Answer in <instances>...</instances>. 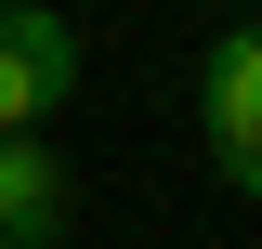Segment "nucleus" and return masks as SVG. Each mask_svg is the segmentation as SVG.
I'll use <instances>...</instances> for the list:
<instances>
[{"label":"nucleus","instance_id":"obj_3","mask_svg":"<svg viewBox=\"0 0 262 249\" xmlns=\"http://www.w3.org/2000/svg\"><path fill=\"white\" fill-rule=\"evenodd\" d=\"M66 223H79L66 157L39 131H0V249H66Z\"/></svg>","mask_w":262,"mask_h":249},{"label":"nucleus","instance_id":"obj_2","mask_svg":"<svg viewBox=\"0 0 262 249\" xmlns=\"http://www.w3.org/2000/svg\"><path fill=\"white\" fill-rule=\"evenodd\" d=\"M79 92V27L53 0H0V131H39Z\"/></svg>","mask_w":262,"mask_h":249},{"label":"nucleus","instance_id":"obj_1","mask_svg":"<svg viewBox=\"0 0 262 249\" xmlns=\"http://www.w3.org/2000/svg\"><path fill=\"white\" fill-rule=\"evenodd\" d=\"M196 131H210V171L236 197H262V13H236L196 66Z\"/></svg>","mask_w":262,"mask_h":249}]
</instances>
